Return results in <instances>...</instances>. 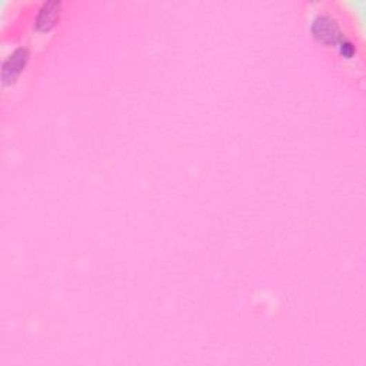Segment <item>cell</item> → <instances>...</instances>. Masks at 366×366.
Instances as JSON below:
<instances>
[{
	"instance_id": "277c9868",
	"label": "cell",
	"mask_w": 366,
	"mask_h": 366,
	"mask_svg": "<svg viewBox=\"0 0 366 366\" xmlns=\"http://www.w3.org/2000/svg\"><path fill=\"white\" fill-rule=\"evenodd\" d=\"M339 50L345 57H352L355 53V46L348 39H342L339 44Z\"/></svg>"
},
{
	"instance_id": "3957f363",
	"label": "cell",
	"mask_w": 366,
	"mask_h": 366,
	"mask_svg": "<svg viewBox=\"0 0 366 366\" xmlns=\"http://www.w3.org/2000/svg\"><path fill=\"white\" fill-rule=\"evenodd\" d=\"M60 8H62V2H60V0H48V2L40 6L36 16L37 29L49 30L56 23Z\"/></svg>"
},
{
	"instance_id": "7a4b0ae2",
	"label": "cell",
	"mask_w": 366,
	"mask_h": 366,
	"mask_svg": "<svg viewBox=\"0 0 366 366\" xmlns=\"http://www.w3.org/2000/svg\"><path fill=\"white\" fill-rule=\"evenodd\" d=\"M29 57V52L25 48H19L16 49L3 64L2 68V82L5 85H9L17 79V76L22 73L26 62Z\"/></svg>"
},
{
	"instance_id": "6da1fadb",
	"label": "cell",
	"mask_w": 366,
	"mask_h": 366,
	"mask_svg": "<svg viewBox=\"0 0 366 366\" xmlns=\"http://www.w3.org/2000/svg\"><path fill=\"white\" fill-rule=\"evenodd\" d=\"M312 33L325 45H339L343 39L338 23L327 15H319L315 17L312 23Z\"/></svg>"
}]
</instances>
